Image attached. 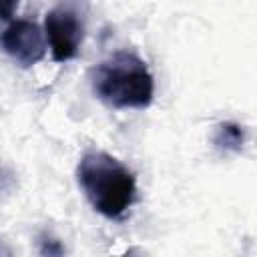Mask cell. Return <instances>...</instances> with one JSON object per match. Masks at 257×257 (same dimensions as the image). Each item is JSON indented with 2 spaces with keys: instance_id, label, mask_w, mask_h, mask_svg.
Segmentation results:
<instances>
[{
  "instance_id": "obj_1",
  "label": "cell",
  "mask_w": 257,
  "mask_h": 257,
  "mask_svg": "<svg viewBox=\"0 0 257 257\" xmlns=\"http://www.w3.org/2000/svg\"><path fill=\"white\" fill-rule=\"evenodd\" d=\"M76 181L96 213L122 219L137 201L135 173L104 151H86L76 167Z\"/></svg>"
},
{
  "instance_id": "obj_2",
  "label": "cell",
  "mask_w": 257,
  "mask_h": 257,
  "mask_svg": "<svg viewBox=\"0 0 257 257\" xmlns=\"http://www.w3.org/2000/svg\"><path fill=\"white\" fill-rule=\"evenodd\" d=\"M92 94L110 108H147L155 96V78L133 50H116L88 72Z\"/></svg>"
},
{
  "instance_id": "obj_3",
  "label": "cell",
  "mask_w": 257,
  "mask_h": 257,
  "mask_svg": "<svg viewBox=\"0 0 257 257\" xmlns=\"http://www.w3.org/2000/svg\"><path fill=\"white\" fill-rule=\"evenodd\" d=\"M86 0H58L46 12L42 30L56 62H68L80 52L86 34Z\"/></svg>"
},
{
  "instance_id": "obj_4",
  "label": "cell",
  "mask_w": 257,
  "mask_h": 257,
  "mask_svg": "<svg viewBox=\"0 0 257 257\" xmlns=\"http://www.w3.org/2000/svg\"><path fill=\"white\" fill-rule=\"evenodd\" d=\"M0 48L22 68L38 64L46 56V36L44 30L26 18L10 22L0 34Z\"/></svg>"
},
{
  "instance_id": "obj_5",
  "label": "cell",
  "mask_w": 257,
  "mask_h": 257,
  "mask_svg": "<svg viewBox=\"0 0 257 257\" xmlns=\"http://www.w3.org/2000/svg\"><path fill=\"white\" fill-rule=\"evenodd\" d=\"M245 141H247V131L239 122L223 120L215 126L213 145H215V149H219L223 153H241Z\"/></svg>"
},
{
  "instance_id": "obj_6",
  "label": "cell",
  "mask_w": 257,
  "mask_h": 257,
  "mask_svg": "<svg viewBox=\"0 0 257 257\" xmlns=\"http://www.w3.org/2000/svg\"><path fill=\"white\" fill-rule=\"evenodd\" d=\"M40 253L42 255H62L64 247L60 245V241L52 239L50 235H42L40 237Z\"/></svg>"
},
{
  "instance_id": "obj_7",
  "label": "cell",
  "mask_w": 257,
  "mask_h": 257,
  "mask_svg": "<svg viewBox=\"0 0 257 257\" xmlns=\"http://www.w3.org/2000/svg\"><path fill=\"white\" fill-rule=\"evenodd\" d=\"M20 0H0V20H10L18 8Z\"/></svg>"
}]
</instances>
